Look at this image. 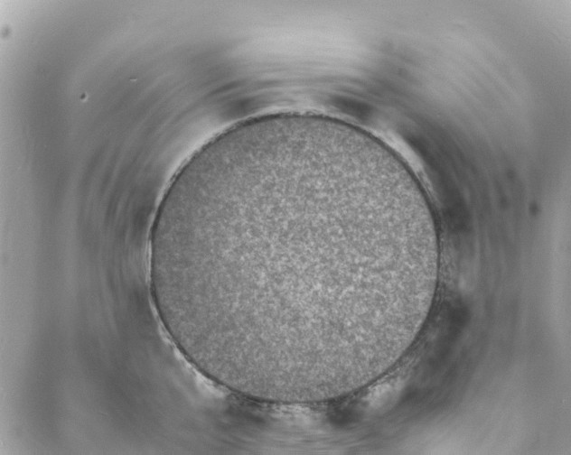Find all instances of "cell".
<instances>
[{"label": "cell", "mask_w": 571, "mask_h": 455, "mask_svg": "<svg viewBox=\"0 0 571 455\" xmlns=\"http://www.w3.org/2000/svg\"><path fill=\"white\" fill-rule=\"evenodd\" d=\"M429 210L371 139L278 119L176 172L151 233L158 312L205 376L249 398L323 402L366 385L409 331Z\"/></svg>", "instance_id": "cell-1"}]
</instances>
